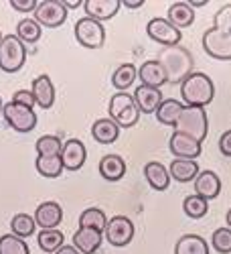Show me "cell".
I'll list each match as a JSON object with an SVG mask.
<instances>
[{
    "mask_svg": "<svg viewBox=\"0 0 231 254\" xmlns=\"http://www.w3.org/2000/svg\"><path fill=\"white\" fill-rule=\"evenodd\" d=\"M156 61L160 63L166 73V83H183L193 73V67H195V59H193L191 51L185 49L183 45L164 47L158 53Z\"/></svg>",
    "mask_w": 231,
    "mask_h": 254,
    "instance_id": "1",
    "label": "cell"
},
{
    "mask_svg": "<svg viewBox=\"0 0 231 254\" xmlns=\"http://www.w3.org/2000/svg\"><path fill=\"white\" fill-rule=\"evenodd\" d=\"M213 96H215V86L211 77L201 71H193L181 83L183 106H188V108H205V106L213 102Z\"/></svg>",
    "mask_w": 231,
    "mask_h": 254,
    "instance_id": "2",
    "label": "cell"
},
{
    "mask_svg": "<svg viewBox=\"0 0 231 254\" xmlns=\"http://www.w3.org/2000/svg\"><path fill=\"white\" fill-rule=\"evenodd\" d=\"M175 132L186 134V136L203 142L209 132V118H207L205 108H188V106H185L177 124H175Z\"/></svg>",
    "mask_w": 231,
    "mask_h": 254,
    "instance_id": "3",
    "label": "cell"
},
{
    "mask_svg": "<svg viewBox=\"0 0 231 254\" xmlns=\"http://www.w3.org/2000/svg\"><path fill=\"white\" fill-rule=\"evenodd\" d=\"M110 120L118 124V128H132L140 120V112L136 108V102L128 92H118L110 100Z\"/></svg>",
    "mask_w": 231,
    "mask_h": 254,
    "instance_id": "4",
    "label": "cell"
},
{
    "mask_svg": "<svg viewBox=\"0 0 231 254\" xmlns=\"http://www.w3.org/2000/svg\"><path fill=\"white\" fill-rule=\"evenodd\" d=\"M27 61V47L16 39V35H2L0 41V69L4 73H16Z\"/></svg>",
    "mask_w": 231,
    "mask_h": 254,
    "instance_id": "5",
    "label": "cell"
},
{
    "mask_svg": "<svg viewBox=\"0 0 231 254\" xmlns=\"http://www.w3.org/2000/svg\"><path fill=\"white\" fill-rule=\"evenodd\" d=\"M73 33L77 43L86 49H101L103 43H106V29H103L101 23H97V20L90 16L79 18L73 27Z\"/></svg>",
    "mask_w": 231,
    "mask_h": 254,
    "instance_id": "6",
    "label": "cell"
},
{
    "mask_svg": "<svg viewBox=\"0 0 231 254\" xmlns=\"http://www.w3.org/2000/svg\"><path fill=\"white\" fill-rule=\"evenodd\" d=\"M203 49L209 57L219 61H231V31L211 27L203 35Z\"/></svg>",
    "mask_w": 231,
    "mask_h": 254,
    "instance_id": "7",
    "label": "cell"
},
{
    "mask_svg": "<svg viewBox=\"0 0 231 254\" xmlns=\"http://www.w3.org/2000/svg\"><path fill=\"white\" fill-rule=\"evenodd\" d=\"M2 118L6 120V124L14 132H20V134L33 132L37 126V114L31 108L18 106L14 102H8L2 106Z\"/></svg>",
    "mask_w": 231,
    "mask_h": 254,
    "instance_id": "8",
    "label": "cell"
},
{
    "mask_svg": "<svg viewBox=\"0 0 231 254\" xmlns=\"http://www.w3.org/2000/svg\"><path fill=\"white\" fill-rule=\"evenodd\" d=\"M33 20H37L39 27H47V29H57L65 23L67 18V8L63 6V0H43L39 2Z\"/></svg>",
    "mask_w": 231,
    "mask_h": 254,
    "instance_id": "9",
    "label": "cell"
},
{
    "mask_svg": "<svg viewBox=\"0 0 231 254\" xmlns=\"http://www.w3.org/2000/svg\"><path fill=\"white\" fill-rule=\"evenodd\" d=\"M103 234H106V240L110 242V246L124 248L134 238V224L128 216H114L112 220H108Z\"/></svg>",
    "mask_w": 231,
    "mask_h": 254,
    "instance_id": "10",
    "label": "cell"
},
{
    "mask_svg": "<svg viewBox=\"0 0 231 254\" xmlns=\"http://www.w3.org/2000/svg\"><path fill=\"white\" fill-rule=\"evenodd\" d=\"M146 35L152 41L160 43L162 47H173V45H181V31L177 27H173L166 18H152L146 25Z\"/></svg>",
    "mask_w": 231,
    "mask_h": 254,
    "instance_id": "11",
    "label": "cell"
},
{
    "mask_svg": "<svg viewBox=\"0 0 231 254\" xmlns=\"http://www.w3.org/2000/svg\"><path fill=\"white\" fill-rule=\"evenodd\" d=\"M88 159V151H86V144H83L79 138H69L63 142L61 146V163L63 169L67 171H79Z\"/></svg>",
    "mask_w": 231,
    "mask_h": 254,
    "instance_id": "12",
    "label": "cell"
},
{
    "mask_svg": "<svg viewBox=\"0 0 231 254\" xmlns=\"http://www.w3.org/2000/svg\"><path fill=\"white\" fill-rule=\"evenodd\" d=\"M169 149L171 153L175 155V159H188V161H195L203 149H201V142L186 136V134H181V132H175L169 140Z\"/></svg>",
    "mask_w": 231,
    "mask_h": 254,
    "instance_id": "13",
    "label": "cell"
},
{
    "mask_svg": "<svg viewBox=\"0 0 231 254\" xmlns=\"http://www.w3.org/2000/svg\"><path fill=\"white\" fill-rule=\"evenodd\" d=\"M35 224L41 230H57L63 222V207L57 201H43L35 209Z\"/></svg>",
    "mask_w": 231,
    "mask_h": 254,
    "instance_id": "14",
    "label": "cell"
},
{
    "mask_svg": "<svg viewBox=\"0 0 231 254\" xmlns=\"http://www.w3.org/2000/svg\"><path fill=\"white\" fill-rule=\"evenodd\" d=\"M193 185H195V195H199L207 201L215 199L221 193V179L215 171H209V169L207 171H199Z\"/></svg>",
    "mask_w": 231,
    "mask_h": 254,
    "instance_id": "15",
    "label": "cell"
},
{
    "mask_svg": "<svg viewBox=\"0 0 231 254\" xmlns=\"http://www.w3.org/2000/svg\"><path fill=\"white\" fill-rule=\"evenodd\" d=\"M31 94H33L37 106H41L43 110H49L55 102V86H53L51 77L45 73L35 77L31 83Z\"/></svg>",
    "mask_w": 231,
    "mask_h": 254,
    "instance_id": "16",
    "label": "cell"
},
{
    "mask_svg": "<svg viewBox=\"0 0 231 254\" xmlns=\"http://www.w3.org/2000/svg\"><path fill=\"white\" fill-rule=\"evenodd\" d=\"M122 2L120 0H86L83 8H86L88 16L101 23V20H110L112 16L118 14Z\"/></svg>",
    "mask_w": 231,
    "mask_h": 254,
    "instance_id": "17",
    "label": "cell"
},
{
    "mask_svg": "<svg viewBox=\"0 0 231 254\" xmlns=\"http://www.w3.org/2000/svg\"><path fill=\"white\" fill-rule=\"evenodd\" d=\"M138 77L142 81V86L154 88V90H160V86H164V83H166V73H164L162 65L156 59L144 61L140 65V69H138Z\"/></svg>",
    "mask_w": 231,
    "mask_h": 254,
    "instance_id": "18",
    "label": "cell"
},
{
    "mask_svg": "<svg viewBox=\"0 0 231 254\" xmlns=\"http://www.w3.org/2000/svg\"><path fill=\"white\" fill-rule=\"evenodd\" d=\"M134 102L140 114H154L156 108L162 102V92L154 90V88H146V86H138L134 92Z\"/></svg>",
    "mask_w": 231,
    "mask_h": 254,
    "instance_id": "19",
    "label": "cell"
},
{
    "mask_svg": "<svg viewBox=\"0 0 231 254\" xmlns=\"http://www.w3.org/2000/svg\"><path fill=\"white\" fill-rule=\"evenodd\" d=\"M144 177L148 181V185L154 189V191H166L171 185V175L169 169H166L162 163L158 161H150L144 165Z\"/></svg>",
    "mask_w": 231,
    "mask_h": 254,
    "instance_id": "20",
    "label": "cell"
},
{
    "mask_svg": "<svg viewBox=\"0 0 231 254\" xmlns=\"http://www.w3.org/2000/svg\"><path fill=\"white\" fill-rule=\"evenodd\" d=\"M101 246V232L79 228L73 234V248L79 254H95Z\"/></svg>",
    "mask_w": 231,
    "mask_h": 254,
    "instance_id": "21",
    "label": "cell"
},
{
    "mask_svg": "<svg viewBox=\"0 0 231 254\" xmlns=\"http://www.w3.org/2000/svg\"><path fill=\"white\" fill-rule=\"evenodd\" d=\"M169 175L177 183H191L199 175V165L197 161H188V159H175L169 165Z\"/></svg>",
    "mask_w": 231,
    "mask_h": 254,
    "instance_id": "22",
    "label": "cell"
},
{
    "mask_svg": "<svg viewBox=\"0 0 231 254\" xmlns=\"http://www.w3.org/2000/svg\"><path fill=\"white\" fill-rule=\"evenodd\" d=\"M97 169L106 181H120L126 175V161L120 155H106L101 157Z\"/></svg>",
    "mask_w": 231,
    "mask_h": 254,
    "instance_id": "23",
    "label": "cell"
},
{
    "mask_svg": "<svg viewBox=\"0 0 231 254\" xmlns=\"http://www.w3.org/2000/svg\"><path fill=\"white\" fill-rule=\"evenodd\" d=\"M169 23L173 27H177L179 31L181 29H186L191 27L195 23V10L188 6V2H183V0H179V2H173L171 8H169Z\"/></svg>",
    "mask_w": 231,
    "mask_h": 254,
    "instance_id": "24",
    "label": "cell"
},
{
    "mask_svg": "<svg viewBox=\"0 0 231 254\" xmlns=\"http://www.w3.org/2000/svg\"><path fill=\"white\" fill-rule=\"evenodd\" d=\"M92 136L99 142V144H112L118 140L120 136V128H118V124L110 118H99L93 122L92 126Z\"/></svg>",
    "mask_w": 231,
    "mask_h": 254,
    "instance_id": "25",
    "label": "cell"
},
{
    "mask_svg": "<svg viewBox=\"0 0 231 254\" xmlns=\"http://www.w3.org/2000/svg\"><path fill=\"white\" fill-rule=\"evenodd\" d=\"M175 254H209V244L199 234H185L177 240Z\"/></svg>",
    "mask_w": 231,
    "mask_h": 254,
    "instance_id": "26",
    "label": "cell"
},
{
    "mask_svg": "<svg viewBox=\"0 0 231 254\" xmlns=\"http://www.w3.org/2000/svg\"><path fill=\"white\" fill-rule=\"evenodd\" d=\"M183 102H177V100H173V98H169V100H162L160 102V106L156 108V120L160 122V124H164V126H175L177 124V120H179V116H181V112H183Z\"/></svg>",
    "mask_w": 231,
    "mask_h": 254,
    "instance_id": "27",
    "label": "cell"
},
{
    "mask_svg": "<svg viewBox=\"0 0 231 254\" xmlns=\"http://www.w3.org/2000/svg\"><path fill=\"white\" fill-rule=\"evenodd\" d=\"M138 77V69L132 65V63H122V65L112 73V86L118 92H126Z\"/></svg>",
    "mask_w": 231,
    "mask_h": 254,
    "instance_id": "28",
    "label": "cell"
},
{
    "mask_svg": "<svg viewBox=\"0 0 231 254\" xmlns=\"http://www.w3.org/2000/svg\"><path fill=\"white\" fill-rule=\"evenodd\" d=\"M16 39L23 45H35L37 41L41 39V27H39L37 20H33V18L18 20V25H16Z\"/></svg>",
    "mask_w": 231,
    "mask_h": 254,
    "instance_id": "29",
    "label": "cell"
},
{
    "mask_svg": "<svg viewBox=\"0 0 231 254\" xmlns=\"http://www.w3.org/2000/svg\"><path fill=\"white\" fill-rule=\"evenodd\" d=\"M108 224V218L101 209L97 207H88L83 214L79 216V228H88V230H95V232H103Z\"/></svg>",
    "mask_w": 231,
    "mask_h": 254,
    "instance_id": "30",
    "label": "cell"
},
{
    "mask_svg": "<svg viewBox=\"0 0 231 254\" xmlns=\"http://www.w3.org/2000/svg\"><path fill=\"white\" fill-rule=\"evenodd\" d=\"M10 230L16 238H29L37 232V224H35V218L29 216V214H16L12 220H10Z\"/></svg>",
    "mask_w": 231,
    "mask_h": 254,
    "instance_id": "31",
    "label": "cell"
},
{
    "mask_svg": "<svg viewBox=\"0 0 231 254\" xmlns=\"http://www.w3.org/2000/svg\"><path fill=\"white\" fill-rule=\"evenodd\" d=\"M35 167L39 175H43L47 179H57L63 173V163H61V155L59 157H37Z\"/></svg>",
    "mask_w": 231,
    "mask_h": 254,
    "instance_id": "32",
    "label": "cell"
},
{
    "mask_svg": "<svg viewBox=\"0 0 231 254\" xmlns=\"http://www.w3.org/2000/svg\"><path fill=\"white\" fill-rule=\"evenodd\" d=\"M37 242L43 252L55 254L63 246V232L61 230H41L37 234Z\"/></svg>",
    "mask_w": 231,
    "mask_h": 254,
    "instance_id": "33",
    "label": "cell"
},
{
    "mask_svg": "<svg viewBox=\"0 0 231 254\" xmlns=\"http://www.w3.org/2000/svg\"><path fill=\"white\" fill-rule=\"evenodd\" d=\"M61 146H63V142H61L59 136L45 134L35 142V151H37V157H59Z\"/></svg>",
    "mask_w": 231,
    "mask_h": 254,
    "instance_id": "34",
    "label": "cell"
},
{
    "mask_svg": "<svg viewBox=\"0 0 231 254\" xmlns=\"http://www.w3.org/2000/svg\"><path fill=\"white\" fill-rule=\"evenodd\" d=\"M183 211L188 216V218H193V220H201L203 216H207V211H209V201L199 197V195H186L185 201H183Z\"/></svg>",
    "mask_w": 231,
    "mask_h": 254,
    "instance_id": "35",
    "label": "cell"
},
{
    "mask_svg": "<svg viewBox=\"0 0 231 254\" xmlns=\"http://www.w3.org/2000/svg\"><path fill=\"white\" fill-rule=\"evenodd\" d=\"M0 254H31V250L23 238H16L14 234H4L0 236Z\"/></svg>",
    "mask_w": 231,
    "mask_h": 254,
    "instance_id": "36",
    "label": "cell"
},
{
    "mask_svg": "<svg viewBox=\"0 0 231 254\" xmlns=\"http://www.w3.org/2000/svg\"><path fill=\"white\" fill-rule=\"evenodd\" d=\"M211 246L219 254H229L231 252V230L229 228H217L211 236Z\"/></svg>",
    "mask_w": 231,
    "mask_h": 254,
    "instance_id": "37",
    "label": "cell"
},
{
    "mask_svg": "<svg viewBox=\"0 0 231 254\" xmlns=\"http://www.w3.org/2000/svg\"><path fill=\"white\" fill-rule=\"evenodd\" d=\"M213 27L231 31V4H225V6H221V8L215 12V16H213Z\"/></svg>",
    "mask_w": 231,
    "mask_h": 254,
    "instance_id": "38",
    "label": "cell"
},
{
    "mask_svg": "<svg viewBox=\"0 0 231 254\" xmlns=\"http://www.w3.org/2000/svg\"><path fill=\"white\" fill-rule=\"evenodd\" d=\"M12 102L18 104V106H25V108H31V110H33V106H35V98H33L31 90H18V92H14Z\"/></svg>",
    "mask_w": 231,
    "mask_h": 254,
    "instance_id": "39",
    "label": "cell"
},
{
    "mask_svg": "<svg viewBox=\"0 0 231 254\" xmlns=\"http://www.w3.org/2000/svg\"><path fill=\"white\" fill-rule=\"evenodd\" d=\"M14 10H18V12H35V8H37V0H10L8 2Z\"/></svg>",
    "mask_w": 231,
    "mask_h": 254,
    "instance_id": "40",
    "label": "cell"
},
{
    "mask_svg": "<svg viewBox=\"0 0 231 254\" xmlns=\"http://www.w3.org/2000/svg\"><path fill=\"white\" fill-rule=\"evenodd\" d=\"M219 151L225 157H231V130H225L219 138Z\"/></svg>",
    "mask_w": 231,
    "mask_h": 254,
    "instance_id": "41",
    "label": "cell"
},
{
    "mask_svg": "<svg viewBox=\"0 0 231 254\" xmlns=\"http://www.w3.org/2000/svg\"><path fill=\"white\" fill-rule=\"evenodd\" d=\"M144 4V0H122V6L126 8H140Z\"/></svg>",
    "mask_w": 231,
    "mask_h": 254,
    "instance_id": "42",
    "label": "cell"
},
{
    "mask_svg": "<svg viewBox=\"0 0 231 254\" xmlns=\"http://www.w3.org/2000/svg\"><path fill=\"white\" fill-rule=\"evenodd\" d=\"M55 254H79V252H77V250H75L73 246H67V244H63V246H61V248H59V250H57Z\"/></svg>",
    "mask_w": 231,
    "mask_h": 254,
    "instance_id": "43",
    "label": "cell"
},
{
    "mask_svg": "<svg viewBox=\"0 0 231 254\" xmlns=\"http://www.w3.org/2000/svg\"><path fill=\"white\" fill-rule=\"evenodd\" d=\"M83 2H81V0H63V6H65V8H79Z\"/></svg>",
    "mask_w": 231,
    "mask_h": 254,
    "instance_id": "44",
    "label": "cell"
},
{
    "mask_svg": "<svg viewBox=\"0 0 231 254\" xmlns=\"http://www.w3.org/2000/svg\"><path fill=\"white\" fill-rule=\"evenodd\" d=\"M205 4H209L207 0H191V2H188V6H191V8H197V6H205Z\"/></svg>",
    "mask_w": 231,
    "mask_h": 254,
    "instance_id": "45",
    "label": "cell"
},
{
    "mask_svg": "<svg viewBox=\"0 0 231 254\" xmlns=\"http://www.w3.org/2000/svg\"><path fill=\"white\" fill-rule=\"evenodd\" d=\"M225 220H227V228L231 230V209L227 211V216H225Z\"/></svg>",
    "mask_w": 231,
    "mask_h": 254,
    "instance_id": "46",
    "label": "cell"
},
{
    "mask_svg": "<svg viewBox=\"0 0 231 254\" xmlns=\"http://www.w3.org/2000/svg\"><path fill=\"white\" fill-rule=\"evenodd\" d=\"M2 106L4 104H2V98H0V116H2Z\"/></svg>",
    "mask_w": 231,
    "mask_h": 254,
    "instance_id": "47",
    "label": "cell"
},
{
    "mask_svg": "<svg viewBox=\"0 0 231 254\" xmlns=\"http://www.w3.org/2000/svg\"><path fill=\"white\" fill-rule=\"evenodd\" d=\"M0 41H2V33H0Z\"/></svg>",
    "mask_w": 231,
    "mask_h": 254,
    "instance_id": "48",
    "label": "cell"
}]
</instances>
